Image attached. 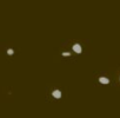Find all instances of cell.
I'll use <instances>...</instances> for the list:
<instances>
[{
	"mask_svg": "<svg viewBox=\"0 0 120 118\" xmlns=\"http://www.w3.org/2000/svg\"><path fill=\"white\" fill-rule=\"evenodd\" d=\"M52 97L53 98H55V99H60V98H61L63 97V92L61 91H60L59 89H54L53 91H52Z\"/></svg>",
	"mask_w": 120,
	"mask_h": 118,
	"instance_id": "6da1fadb",
	"label": "cell"
},
{
	"mask_svg": "<svg viewBox=\"0 0 120 118\" xmlns=\"http://www.w3.org/2000/svg\"><path fill=\"white\" fill-rule=\"evenodd\" d=\"M72 50H73V52H74V53L80 54V53L82 52V46H81L79 43H75V44L72 46Z\"/></svg>",
	"mask_w": 120,
	"mask_h": 118,
	"instance_id": "7a4b0ae2",
	"label": "cell"
},
{
	"mask_svg": "<svg viewBox=\"0 0 120 118\" xmlns=\"http://www.w3.org/2000/svg\"><path fill=\"white\" fill-rule=\"evenodd\" d=\"M99 83L100 84H102V85H108L109 83H111V80L107 78V77H99Z\"/></svg>",
	"mask_w": 120,
	"mask_h": 118,
	"instance_id": "3957f363",
	"label": "cell"
},
{
	"mask_svg": "<svg viewBox=\"0 0 120 118\" xmlns=\"http://www.w3.org/2000/svg\"><path fill=\"white\" fill-rule=\"evenodd\" d=\"M6 53L10 55V57H12L13 54H14V50L13 48H7V51H6Z\"/></svg>",
	"mask_w": 120,
	"mask_h": 118,
	"instance_id": "277c9868",
	"label": "cell"
},
{
	"mask_svg": "<svg viewBox=\"0 0 120 118\" xmlns=\"http://www.w3.org/2000/svg\"><path fill=\"white\" fill-rule=\"evenodd\" d=\"M61 55H63L64 58H68V57H71L72 54H71V52H63Z\"/></svg>",
	"mask_w": 120,
	"mask_h": 118,
	"instance_id": "5b68a950",
	"label": "cell"
}]
</instances>
